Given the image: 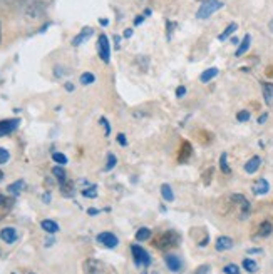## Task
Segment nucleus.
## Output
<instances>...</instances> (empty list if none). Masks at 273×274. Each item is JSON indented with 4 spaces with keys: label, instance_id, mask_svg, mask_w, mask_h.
<instances>
[{
    "label": "nucleus",
    "instance_id": "nucleus-50",
    "mask_svg": "<svg viewBox=\"0 0 273 274\" xmlns=\"http://www.w3.org/2000/svg\"><path fill=\"white\" fill-rule=\"evenodd\" d=\"M12 274H15V273H12Z\"/></svg>",
    "mask_w": 273,
    "mask_h": 274
},
{
    "label": "nucleus",
    "instance_id": "nucleus-37",
    "mask_svg": "<svg viewBox=\"0 0 273 274\" xmlns=\"http://www.w3.org/2000/svg\"><path fill=\"white\" fill-rule=\"evenodd\" d=\"M208 271H210V266L203 264V266H200V268L196 269V273H194V274H208Z\"/></svg>",
    "mask_w": 273,
    "mask_h": 274
},
{
    "label": "nucleus",
    "instance_id": "nucleus-12",
    "mask_svg": "<svg viewBox=\"0 0 273 274\" xmlns=\"http://www.w3.org/2000/svg\"><path fill=\"white\" fill-rule=\"evenodd\" d=\"M270 191V184H268L267 179H258L253 184V192L256 196H262V194H267Z\"/></svg>",
    "mask_w": 273,
    "mask_h": 274
},
{
    "label": "nucleus",
    "instance_id": "nucleus-23",
    "mask_svg": "<svg viewBox=\"0 0 273 274\" xmlns=\"http://www.w3.org/2000/svg\"><path fill=\"white\" fill-rule=\"evenodd\" d=\"M150 238H151V229H150V227H141V229H138V232H136V241H139V243L148 241Z\"/></svg>",
    "mask_w": 273,
    "mask_h": 274
},
{
    "label": "nucleus",
    "instance_id": "nucleus-44",
    "mask_svg": "<svg viewBox=\"0 0 273 274\" xmlns=\"http://www.w3.org/2000/svg\"><path fill=\"white\" fill-rule=\"evenodd\" d=\"M97 213H99L97 209H89V214H91V216H96Z\"/></svg>",
    "mask_w": 273,
    "mask_h": 274
},
{
    "label": "nucleus",
    "instance_id": "nucleus-48",
    "mask_svg": "<svg viewBox=\"0 0 273 274\" xmlns=\"http://www.w3.org/2000/svg\"><path fill=\"white\" fill-rule=\"evenodd\" d=\"M0 39H2V30H0Z\"/></svg>",
    "mask_w": 273,
    "mask_h": 274
},
{
    "label": "nucleus",
    "instance_id": "nucleus-16",
    "mask_svg": "<svg viewBox=\"0 0 273 274\" xmlns=\"http://www.w3.org/2000/svg\"><path fill=\"white\" fill-rule=\"evenodd\" d=\"M250 44H251V37L250 35H245L243 37V40H242V44L238 45V49H237V57H242L243 54H245L248 49H250Z\"/></svg>",
    "mask_w": 273,
    "mask_h": 274
},
{
    "label": "nucleus",
    "instance_id": "nucleus-4",
    "mask_svg": "<svg viewBox=\"0 0 273 274\" xmlns=\"http://www.w3.org/2000/svg\"><path fill=\"white\" fill-rule=\"evenodd\" d=\"M131 251H132V257H134V263L138 266L148 268V266L151 264V257H150V254H148L146 249H143L141 246L134 244V246H131Z\"/></svg>",
    "mask_w": 273,
    "mask_h": 274
},
{
    "label": "nucleus",
    "instance_id": "nucleus-8",
    "mask_svg": "<svg viewBox=\"0 0 273 274\" xmlns=\"http://www.w3.org/2000/svg\"><path fill=\"white\" fill-rule=\"evenodd\" d=\"M164 263H166V266L169 268V271H173V273H180L181 268H183L181 259L175 254H168L166 257H164Z\"/></svg>",
    "mask_w": 273,
    "mask_h": 274
},
{
    "label": "nucleus",
    "instance_id": "nucleus-2",
    "mask_svg": "<svg viewBox=\"0 0 273 274\" xmlns=\"http://www.w3.org/2000/svg\"><path fill=\"white\" fill-rule=\"evenodd\" d=\"M221 7H223V3L220 2V0H205L196 12V17L198 19H208L210 15H213L214 12L220 10Z\"/></svg>",
    "mask_w": 273,
    "mask_h": 274
},
{
    "label": "nucleus",
    "instance_id": "nucleus-10",
    "mask_svg": "<svg viewBox=\"0 0 273 274\" xmlns=\"http://www.w3.org/2000/svg\"><path fill=\"white\" fill-rule=\"evenodd\" d=\"M0 239L7 244H14L15 241H17V231H15L14 227H3V229L0 231Z\"/></svg>",
    "mask_w": 273,
    "mask_h": 274
},
{
    "label": "nucleus",
    "instance_id": "nucleus-29",
    "mask_svg": "<svg viewBox=\"0 0 273 274\" xmlns=\"http://www.w3.org/2000/svg\"><path fill=\"white\" fill-rule=\"evenodd\" d=\"M226 152H223L221 154V157H220V167H221V171L225 172V174H230L231 172V169H230V165H228V163H226Z\"/></svg>",
    "mask_w": 273,
    "mask_h": 274
},
{
    "label": "nucleus",
    "instance_id": "nucleus-3",
    "mask_svg": "<svg viewBox=\"0 0 273 274\" xmlns=\"http://www.w3.org/2000/svg\"><path fill=\"white\" fill-rule=\"evenodd\" d=\"M109 268L106 263L99 259H88L84 261V274H107Z\"/></svg>",
    "mask_w": 273,
    "mask_h": 274
},
{
    "label": "nucleus",
    "instance_id": "nucleus-21",
    "mask_svg": "<svg viewBox=\"0 0 273 274\" xmlns=\"http://www.w3.org/2000/svg\"><path fill=\"white\" fill-rule=\"evenodd\" d=\"M263 97L267 104H273V84H270V82L263 84Z\"/></svg>",
    "mask_w": 273,
    "mask_h": 274
},
{
    "label": "nucleus",
    "instance_id": "nucleus-45",
    "mask_svg": "<svg viewBox=\"0 0 273 274\" xmlns=\"http://www.w3.org/2000/svg\"><path fill=\"white\" fill-rule=\"evenodd\" d=\"M44 201H45V202L51 201V194H45V196H44Z\"/></svg>",
    "mask_w": 273,
    "mask_h": 274
},
{
    "label": "nucleus",
    "instance_id": "nucleus-17",
    "mask_svg": "<svg viewBox=\"0 0 273 274\" xmlns=\"http://www.w3.org/2000/svg\"><path fill=\"white\" fill-rule=\"evenodd\" d=\"M40 226H42V229L45 232H49V234H56V232L59 231V226H57V222L51 221V219H45V221L40 222Z\"/></svg>",
    "mask_w": 273,
    "mask_h": 274
},
{
    "label": "nucleus",
    "instance_id": "nucleus-39",
    "mask_svg": "<svg viewBox=\"0 0 273 274\" xmlns=\"http://www.w3.org/2000/svg\"><path fill=\"white\" fill-rule=\"evenodd\" d=\"M101 124H102V126H104V129H106V136H109V134H111V127H109V122H107V120H106L104 117H102V119H101Z\"/></svg>",
    "mask_w": 273,
    "mask_h": 274
},
{
    "label": "nucleus",
    "instance_id": "nucleus-19",
    "mask_svg": "<svg viewBox=\"0 0 273 274\" xmlns=\"http://www.w3.org/2000/svg\"><path fill=\"white\" fill-rule=\"evenodd\" d=\"M15 204V199L10 197V196H3V194H0V207L5 211H10L12 207Z\"/></svg>",
    "mask_w": 273,
    "mask_h": 274
},
{
    "label": "nucleus",
    "instance_id": "nucleus-34",
    "mask_svg": "<svg viewBox=\"0 0 273 274\" xmlns=\"http://www.w3.org/2000/svg\"><path fill=\"white\" fill-rule=\"evenodd\" d=\"M82 196H86V197H91V199H94V197H97V192H96V188H88V189H84L82 191Z\"/></svg>",
    "mask_w": 273,
    "mask_h": 274
},
{
    "label": "nucleus",
    "instance_id": "nucleus-1",
    "mask_svg": "<svg viewBox=\"0 0 273 274\" xmlns=\"http://www.w3.org/2000/svg\"><path fill=\"white\" fill-rule=\"evenodd\" d=\"M178 244H180V234L175 231H166L164 234H161L159 238L154 239V246L158 249L175 247Z\"/></svg>",
    "mask_w": 273,
    "mask_h": 274
},
{
    "label": "nucleus",
    "instance_id": "nucleus-6",
    "mask_svg": "<svg viewBox=\"0 0 273 274\" xmlns=\"http://www.w3.org/2000/svg\"><path fill=\"white\" fill-rule=\"evenodd\" d=\"M97 243L102 244L104 247L114 249L119 244V239L116 238L113 232H101V234H97Z\"/></svg>",
    "mask_w": 273,
    "mask_h": 274
},
{
    "label": "nucleus",
    "instance_id": "nucleus-11",
    "mask_svg": "<svg viewBox=\"0 0 273 274\" xmlns=\"http://www.w3.org/2000/svg\"><path fill=\"white\" fill-rule=\"evenodd\" d=\"M214 247H216V251H228V249L233 247V239L228 238V236H220L216 239Z\"/></svg>",
    "mask_w": 273,
    "mask_h": 274
},
{
    "label": "nucleus",
    "instance_id": "nucleus-40",
    "mask_svg": "<svg viewBox=\"0 0 273 274\" xmlns=\"http://www.w3.org/2000/svg\"><path fill=\"white\" fill-rule=\"evenodd\" d=\"M118 142L121 144V146H127L126 136H124V134H118Z\"/></svg>",
    "mask_w": 273,
    "mask_h": 274
},
{
    "label": "nucleus",
    "instance_id": "nucleus-24",
    "mask_svg": "<svg viewBox=\"0 0 273 274\" xmlns=\"http://www.w3.org/2000/svg\"><path fill=\"white\" fill-rule=\"evenodd\" d=\"M24 186H26V182H24V181H15L14 184H10V186H9V189H7V191L14 194V196H17V194L22 192Z\"/></svg>",
    "mask_w": 273,
    "mask_h": 274
},
{
    "label": "nucleus",
    "instance_id": "nucleus-35",
    "mask_svg": "<svg viewBox=\"0 0 273 274\" xmlns=\"http://www.w3.org/2000/svg\"><path fill=\"white\" fill-rule=\"evenodd\" d=\"M237 119L240 120V122H246V120H250V112L248 110H242L237 114Z\"/></svg>",
    "mask_w": 273,
    "mask_h": 274
},
{
    "label": "nucleus",
    "instance_id": "nucleus-41",
    "mask_svg": "<svg viewBox=\"0 0 273 274\" xmlns=\"http://www.w3.org/2000/svg\"><path fill=\"white\" fill-rule=\"evenodd\" d=\"M143 20H144V15H138V17H136V20H134V26H139Z\"/></svg>",
    "mask_w": 273,
    "mask_h": 274
},
{
    "label": "nucleus",
    "instance_id": "nucleus-14",
    "mask_svg": "<svg viewBox=\"0 0 273 274\" xmlns=\"http://www.w3.org/2000/svg\"><path fill=\"white\" fill-rule=\"evenodd\" d=\"M260 164H262V159H260L258 156H253V157H251V159L245 164V171H246L248 174H255V172L260 169Z\"/></svg>",
    "mask_w": 273,
    "mask_h": 274
},
{
    "label": "nucleus",
    "instance_id": "nucleus-47",
    "mask_svg": "<svg viewBox=\"0 0 273 274\" xmlns=\"http://www.w3.org/2000/svg\"><path fill=\"white\" fill-rule=\"evenodd\" d=\"M270 28H272V30H273V20H272V22H270Z\"/></svg>",
    "mask_w": 273,
    "mask_h": 274
},
{
    "label": "nucleus",
    "instance_id": "nucleus-5",
    "mask_svg": "<svg viewBox=\"0 0 273 274\" xmlns=\"http://www.w3.org/2000/svg\"><path fill=\"white\" fill-rule=\"evenodd\" d=\"M97 51L99 57L102 59V62H109L111 60V47H109V39H107L106 34H101L97 39Z\"/></svg>",
    "mask_w": 273,
    "mask_h": 274
},
{
    "label": "nucleus",
    "instance_id": "nucleus-7",
    "mask_svg": "<svg viewBox=\"0 0 273 274\" xmlns=\"http://www.w3.org/2000/svg\"><path fill=\"white\" fill-rule=\"evenodd\" d=\"M20 120L19 119H9V120H2L0 122V137L2 136H7L10 134V132H14L15 129H17Z\"/></svg>",
    "mask_w": 273,
    "mask_h": 274
},
{
    "label": "nucleus",
    "instance_id": "nucleus-42",
    "mask_svg": "<svg viewBox=\"0 0 273 274\" xmlns=\"http://www.w3.org/2000/svg\"><path fill=\"white\" fill-rule=\"evenodd\" d=\"M268 119V114H263V115H260V119H258V124H263L265 120Z\"/></svg>",
    "mask_w": 273,
    "mask_h": 274
},
{
    "label": "nucleus",
    "instance_id": "nucleus-49",
    "mask_svg": "<svg viewBox=\"0 0 273 274\" xmlns=\"http://www.w3.org/2000/svg\"><path fill=\"white\" fill-rule=\"evenodd\" d=\"M152 274H159V273H152Z\"/></svg>",
    "mask_w": 273,
    "mask_h": 274
},
{
    "label": "nucleus",
    "instance_id": "nucleus-25",
    "mask_svg": "<svg viewBox=\"0 0 273 274\" xmlns=\"http://www.w3.org/2000/svg\"><path fill=\"white\" fill-rule=\"evenodd\" d=\"M52 174L56 176V179L59 181L61 184H62V182L67 181V177H65V171L62 169V165H56V167L52 169Z\"/></svg>",
    "mask_w": 273,
    "mask_h": 274
},
{
    "label": "nucleus",
    "instance_id": "nucleus-9",
    "mask_svg": "<svg viewBox=\"0 0 273 274\" xmlns=\"http://www.w3.org/2000/svg\"><path fill=\"white\" fill-rule=\"evenodd\" d=\"M231 201H235V202H238L240 207H242V218L240 219H246V216L248 213H250V202L246 201L245 196H242V194H235V196H231Z\"/></svg>",
    "mask_w": 273,
    "mask_h": 274
},
{
    "label": "nucleus",
    "instance_id": "nucleus-20",
    "mask_svg": "<svg viewBox=\"0 0 273 274\" xmlns=\"http://www.w3.org/2000/svg\"><path fill=\"white\" fill-rule=\"evenodd\" d=\"M191 156V144L189 142H183L181 146V152H180V163H186Z\"/></svg>",
    "mask_w": 273,
    "mask_h": 274
},
{
    "label": "nucleus",
    "instance_id": "nucleus-22",
    "mask_svg": "<svg viewBox=\"0 0 273 274\" xmlns=\"http://www.w3.org/2000/svg\"><path fill=\"white\" fill-rule=\"evenodd\" d=\"M216 76H218V69L216 67H212V69H206L205 72L201 74L200 79H201V82H205V84H206V82H210L212 79H214Z\"/></svg>",
    "mask_w": 273,
    "mask_h": 274
},
{
    "label": "nucleus",
    "instance_id": "nucleus-26",
    "mask_svg": "<svg viewBox=\"0 0 273 274\" xmlns=\"http://www.w3.org/2000/svg\"><path fill=\"white\" fill-rule=\"evenodd\" d=\"M272 231H273L272 222L265 221V222L262 224V226H260V232H258V236H262V238H267V236H270V234H272Z\"/></svg>",
    "mask_w": 273,
    "mask_h": 274
},
{
    "label": "nucleus",
    "instance_id": "nucleus-33",
    "mask_svg": "<svg viewBox=\"0 0 273 274\" xmlns=\"http://www.w3.org/2000/svg\"><path fill=\"white\" fill-rule=\"evenodd\" d=\"M223 273L225 274H240V268L237 264H228L223 268Z\"/></svg>",
    "mask_w": 273,
    "mask_h": 274
},
{
    "label": "nucleus",
    "instance_id": "nucleus-18",
    "mask_svg": "<svg viewBox=\"0 0 273 274\" xmlns=\"http://www.w3.org/2000/svg\"><path fill=\"white\" fill-rule=\"evenodd\" d=\"M61 192H62V196H65V197H72L74 196V184H72V181L62 182V184H61Z\"/></svg>",
    "mask_w": 273,
    "mask_h": 274
},
{
    "label": "nucleus",
    "instance_id": "nucleus-15",
    "mask_svg": "<svg viewBox=\"0 0 273 274\" xmlns=\"http://www.w3.org/2000/svg\"><path fill=\"white\" fill-rule=\"evenodd\" d=\"M161 196H163V199L166 202H173L175 201V192H173L171 186L169 184H163L161 186Z\"/></svg>",
    "mask_w": 273,
    "mask_h": 274
},
{
    "label": "nucleus",
    "instance_id": "nucleus-27",
    "mask_svg": "<svg viewBox=\"0 0 273 274\" xmlns=\"http://www.w3.org/2000/svg\"><path fill=\"white\" fill-rule=\"evenodd\" d=\"M237 28H238L237 24H235V22H231L230 26L225 28V32H223V34L218 35V39H220V40H226V39H228V37H230L231 34H233L235 30H237Z\"/></svg>",
    "mask_w": 273,
    "mask_h": 274
},
{
    "label": "nucleus",
    "instance_id": "nucleus-36",
    "mask_svg": "<svg viewBox=\"0 0 273 274\" xmlns=\"http://www.w3.org/2000/svg\"><path fill=\"white\" fill-rule=\"evenodd\" d=\"M9 157H10L9 151H5L3 147H0V164H5L7 161H9Z\"/></svg>",
    "mask_w": 273,
    "mask_h": 274
},
{
    "label": "nucleus",
    "instance_id": "nucleus-43",
    "mask_svg": "<svg viewBox=\"0 0 273 274\" xmlns=\"http://www.w3.org/2000/svg\"><path fill=\"white\" fill-rule=\"evenodd\" d=\"M132 35V28H127L126 32H124V37H131Z\"/></svg>",
    "mask_w": 273,
    "mask_h": 274
},
{
    "label": "nucleus",
    "instance_id": "nucleus-32",
    "mask_svg": "<svg viewBox=\"0 0 273 274\" xmlns=\"http://www.w3.org/2000/svg\"><path fill=\"white\" fill-rule=\"evenodd\" d=\"M52 159H54V163H57V164H61V165L67 164V157H65L64 154H61V152H54Z\"/></svg>",
    "mask_w": 273,
    "mask_h": 274
},
{
    "label": "nucleus",
    "instance_id": "nucleus-28",
    "mask_svg": "<svg viewBox=\"0 0 273 274\" xmlns=\"http://www.w3.org/2000/svg\"><path fill=\"white\" fill-rule=\"evenodd\" d=\"M94 81H96V77H94V74H91V72H86V74H82L81 76V84L82 85H89V84H92Z\"/></svg>",
    "mask_w": 273,
    "mask_h": 274
},
{
    "label": "nucleus",
    "instance_id": "nucleus-46",
    "mask_svg": "<svg viewBox=\"0 0 273 274\" xmlns=\"http://www.w3.org/2000/svg\"><path fill=\"white\" fill-rule=\"evenodd\" d=\"M2 179H3V172L0 171V181H2Z\"/></svg>",
    "mask_w": 273,
    "mask_h": 274
},
{
    "label": "nucleus",
    "instance_id": "nucleus-38",
    "mask_svg": "<svg viewBox=\"0 0 273 274\" xmlns=\"http://www.w3.org/2000/svg\"><path fill=\"white\" fill-rule=\"evenodd\" d=\"M186 94V87L184 85H180V87H178V89H176V97H183V95Z\"/></svg>",
    "mask_w": 273,
    "mask_h": 274
},
{
    "label": "nucleus",
    "instance_id": "nucleus-31",
    "mask_svg": "<svg viewBox=\"0 0 273 274\" xmlns=\"http://www.w3.org/2000/svg\"><path fill=\"white\" fill-rule=\"evenodd\" d=\"M116 164H118V159H116V156L114 154H107V163H106L104 171H111V169H114Z\"/></svg>",
    "mask_w": 273,
    "mask_h": 274
},
{
    "label": "nucleus",
    "instance_id": "nucleus-13",
    "mask_svg": "<svg viewBox=\"0 0 273 274\" xmlns=\"http://www.w3.org/2000/svg\"><path fill=\"white\" fill-rule=\"evenodd\" d=\"M92 32H94V30H92L91 27H84V28L81 30V34L76 35V37L72 39V45H76V47H77V45H81L82 42H84V40H88L89 37L92 35Z\"/></svg>",
    "mask_w": 273,
    "mask_h": 274
},
{
    "label": "nucleus",
    "instance_id": "nucleus-30",
    "mask_svg": "<svg viewBox=\"0 0 273 274\" xmlns=\"http://www.w3.org/2000/svg\"><path fill=\"white\" fill-rule=\"evenodd\" d=\"M243 268H245L248 273H255L258 266H256V263L253 259H245V261H243Z\"/></svg>",
    "mask_w": 273,
    "mask_h": 274
}]
</instances>
